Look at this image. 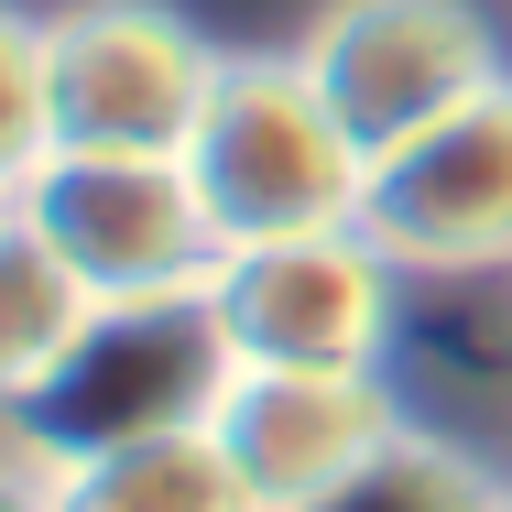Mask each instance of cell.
<instances>
[{
    "label": "cell",
    "mask_w": 512,
    "mask_h": 512,
    "mask_svg": "<svg viewBox=\"0 0 512 512\" xmlns=\"http://www.w3.org/2000/svg\"><path fill=\"white\" fill-rule=\"evenodd\" d=\"M240 349L218 338L207 295H153V306H99L66 360L0 404V447H22L33 469H77L109 447H142L164 425H207V404L229 393Z\"/></svg>",
    "instance_id": "6da1fadb"
},
{
    "label": "cell",
    "mask_w": 512,
    "mask_h": 512,
    "mask_svg": "<svg viewBox=\"0 0 512 512\" xmlns=\"http://www.w3.org/2000/svg\"><path fill=\"white\" fill-rule=\"evenodd\" d=\"M186 175L218 240H295V229H360L371 153L316 99L306 55H229L207 120L186 131Z\"/></svg>",
    "instance_id": "7a4b0ae2"
},
{
    "label": "cell",
    "mask_w": 512,
    "mask_h": 512,
    "mask_svg": "<svg viewBox=\"0 0 512 512\" xmlns=\"http://www.w3.org/2000/svg\"><path fill=\"white\" fill-rule=\"evenodd\" d=\"M11 218L99 295V306H153V295H207L218 273V218H207L186 153H88V142H55Z\"/></svg>",
    "instance_id": "3957f363"
},
{
    "label": "cell",
    "mask_w": 512,
    "mask_h": 512,
    "mask_svg": "<svg viewBox=\"0 0 512 512\" xmlns=\"http://www.w3.org/2000/svg\"><path fill=\"white\" fill-rule=\"evenodd\" d=\"M207 316L262 371H382L393 338V262L360 229L229 240L207 273Z\"/></svg>",
    "instance_id": "277c9868"
},
{
    "label": "cell",
    "mask_w": 512,
    "mask_h": 512,
    "mask_svg": "<svg viewBox=\"0 0 512 512\" xmlns=\"http://www.w3.org/2000/svg\"><path fill=\"white\" fill-rule=\"evenodd\" d=\"M229 55H207L197 22L164 0H77L44 22V77H55V142L88 153H186L207 120Z\"/></svg>",
    "instance_id": "5b68a950"
},
{
    "label": "cell",
    "mask_w": 512,
    "mask_h": 512,
    "mask_svg": "<svg viewBox=\"0 0 512 512\" xmlns=\"http://www.w3.org/2000/svg\"><path fill=\"white\" fill-rule=\"evenodd\" d=\"M360 240L393 273H512V77L371 153Z\"/></svg>",
    "instance_id": "8992f818"
},
{
    "label": "cell",
    "mask_w": 512,
    "mask_h": 512,
    "mask_svg": "<svg viewBox=\"0 0 512 512\" xmlns=\"http://www.w3.org/2000/svg\"><path fill=\"white\" fill-rule=\"evenodd\" d=\"M316 77V99L349 120L360 153H393L425 120L469 109L502 77V44L469 0H327L316 33L295 44Z\"/></svg>",
    "instance_id": "52a82bcc"
},
{
    "label": "cell",
    "mask_w": 512,
    "mask_h": 512,
    "mask_svg": "<svg viewBox=\"0 0 512 512\" xmlns=\"http://www.w3.org/2000/svg\"><path fill=\"white\" fill-rule=\"evenodd\" d=\"M207 436L229 447L251 512H316L404 436V414L382 393V371H262V360H240L229 393L207 404Z\"/></svg>",
    "instance_id": "ba28073f"
},
{
    "label": "cell",
    "mask_w": 512,
    "mask_h": 512,
    "mask_svg": "<svg viewBox=\"0 0 512 512\" xmlns=\"http://www.w3.org/2000/svg\"><path fill=\"white\" fill-rule=\"evenodd\" d=\"M55 491H66V512H251L229 447L207 425H164L142 447L77 458V469H55Z\"/></svg>",
    "instance_id": "9c48e42d"
},
{
    "label": "cell",
    "mask_w": 512,
    "mask_h": 512,
    "mask_svg": "<svg viewBox=\"0 0 512 512\" xmlns=\"http://www.w3.org/2000/svg\"><path fill=\"white\" fill-rule=\"evenodd\" d=\"M88 316H99V295H88V284L0 207V404L33 393V382L66 360V338H77Z\"/></svg>",
    "instance_id": "30bf717a"
},
{
    "label": "cell",
    "mask_w": 512,
    "mask_h": 512,
    "mask_svg": "<svg viewBox=\"0 0 512 512\" xmlns=\"http://www.w3.org/2000/svg\"><path fill=\"white\" fill-rule=\"evenodd\" d=\"M316 512H512V480H491L469 447H447V436H425L404 425L349 491H327Z\"/></svg>",
    "instance_id": "8fae6325"
},
{
    "label": "cell",
    "mask_w": 512,
    "mask_h": 512,
    "mask_svg": "<svg viewBox=\"0 0 512 512\" xmlns=\"http://www.w3.org/2000/svg\"><path fill=\"white\" fill-rule=\"evenodd\" d=\"M55 153V77H44V22L0 0V207L22 197V175Z\"/></svg>",
    "instance_id": "7c38bea8"
},
{
    "label": "cell",
    "mask_w": 512,
    "mask_h": 512,
    "mask_svg": "<svg viewBox=\"0 0 512 512\" xmlns=\"http://www.w3.org/2000/svg\"><path fill=\"white\" fill-rule=\"evenodd\" d=\"M0 512H66V491H55V469H33L22 447H0Z\"/></svg>",
    "instance_id": "4fadbf2b"
}]
</instances>
